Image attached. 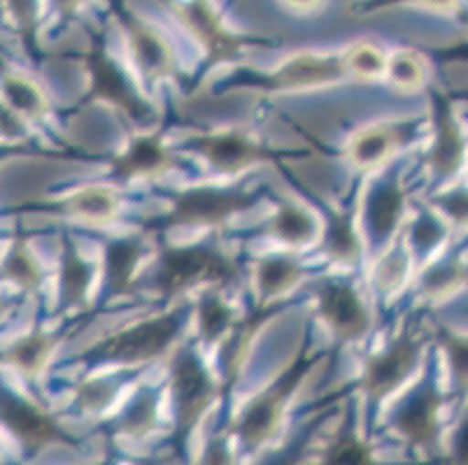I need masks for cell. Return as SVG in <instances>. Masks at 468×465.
I'll return each instance as SVG.
<instances>
[{
	"instance_id": "1",
	"label": "cell",
	"mask_w": 468,
	"mask_h": 465,
	"mask_svg": "<svg viewBox=\"0 0 468 465\" xmlns=\"http://www.w3.org/2000/svg\"><path fill=\"white\" fill-rule=\"evenodd\" d=\"M191 298H185L147 317L133 319L98 338L91 347L80 349L70 356V364L124 370H144L147 365L159 364L176 352L177 344L185 343L186 328L191 326Z\"/></svg>"
},
{
	"instance_id": "2",
	"label": "cell",
	"mask_w": 468,
	"mask_h": 465,
	"mask_svg": "<svg viewBox=\"0 0 468 465\" xmlns=\"http://www.w3.org/2000/svg\"><path fill=\"white\" fill-rule=\"evenodd\" d=\"M245 270L236 251L217 236L194 242H161L154 259L152 289L165 305L185 301L203 289H236L245 280Z\"/></svg>"
},
{
	"instance_id": "3",
	"label": "cell",
	"mask_w": 468,
	"mask_h": 465,
	"mask_svg": "<svg viewBox=\"0 0 468 465\" xmlns=\"http://www.w3.org/2000/svg\"><path fill=\"white\" fill-rule=\"evenodd\" d=\"M273 189L268 186L217 185L196 182L168 194V207L161 215L143 221L138 230L147 236H161L173 228H203L217 233L229 228L236 217L245 215L259 203H266Z\"/></svg>"
},
{
	"instance_id": "4",
	"label": "cell",
	"mask_w": 468,
	"mask_h": 465,
	"mask_svg": "<svg viewBox=\"0 0 468 465\" xmlns=\"http://www.w3.org/2000/svg\"><path fill=\"white\" fill-rule=\"evenodd\" d=\"M326 358H329V352L314 347L313 331L308 328L303 340H301L299 352L289 358V364L284 365L282 373L275 375L240 409L238 419L233 421L231 430L236 438H240L242 445L248 447V449H259V447L273 440L292 398L299 394V389L305 384V379L313 375V370L324 364Z\"/></svg>"
},
{
	"instance_id": "5",
	"label": "cell",
	"mask_w": 468,
	"mask_h": 465,
	"mask_svg": "<svg viewBox=\"0 0 468 465\" xmlns=\"http://www.w3.org/2000/svg\"><path fill=\"white\" fill-rule=\"evenodd\" d=\"M420 314L422 310H412L410 314H406L389 343L361 361V373L355 386L368 403L376 405L391 398L422 370L424 358L431 347V335L424 328Z\"/></svg>"
},
{
	"instance_id": "6",
	"label": "cell",
	"mask_w": 468,
	"mask_h": 465,
	"mask_svg": "<svg viewBox=\"0 0 468 465\" xmlns=\"http://www.w3.org/2000/svg\"><path fill=\"white\" fill-rule=\"evenodd\" d=\"M168 394L176 409V440L177 449H185L189 435L201 424L207 409L221 396L219 379L207 365L203 349L194 340H185L168 356Z\"/></svg>"
},
{
	"instance_id": "7",
	"label": "cell",
	"mask_w": 468,
	"mask_h": 465,
	"mask_svg": "<svg viewBox=\"0 0 468 465\" xmlns=\"http://www.w3.org/2000/svg\"><path fill=\"white\" fill-rule=\"evenodd\" d=\"M89 84L87 93L78 102L80 108L103 102L114 112L122 114L124 122H129L135 131H156L164 123V110L144 96L143 89L129 77V72L119 66L103 45H93L84 58Z\"/></svg>"
},
{
	"instance_id": "8",
	"label": "cell",
	"mask_w": 468,
	"mask_h": 465,
	"mask_svg": "<svg viewBox=\"0 0 468 465\" xmlns=\"http://www.w3.org/2000/svg\"><path fill=\"white\" fill-rule=\"evenodd\" d=\"M380 173L359 194V230L368 261L401 233L412 205L401 161H391Z\"/></svg>"
},
{
	"instance_id": "9",
	"label": "cell",
	"mask_w": 468,
	"mask_h": 465,
	"mask_svg": "<svg viewBox=\"0 0 468 465\" xmlns=\"http://www.w3.org/2000/svg\"><path fill=\"white\" fill-rule=\"evenodd\" d=\"M173 147L177 152L194 153L212 173L227 179H236L266 164H282V159L287 156H296L293 152H275L263 140L250 133L248 128L240 126L215 128L206 133L186 135L182 138V143L173 144Z\"/></svg>"
},
{
	"instance_id": "10",
	"label": "cell",
	"mask_w": 468,
	"mask_h": 465,
	"mask_svg": "<svg viewBox=\"0 0 468 465\" xmlns=\"http://www.w3.org/2000/svg\"><path fill=\"white\" fill-rule=\"evenodd\" d=\"M314 319L329 333L338 349L361 344L373 333L371 305L352 277H319L310 287Z\"/></svg>"
},
{
	"instance_id": "11",
	"label": "cell",
	"mask_w": 468,
	"mask_h": 465,
	"mask_svg": "<svg viewBox=\"0 0 468 465\" xmlns=\"http://www.w3.org/2000/svg\"><path fill=\"white\" fill-rule=\"evenodd\" d=\"M442 403H445V396H442L441 377H438V354L431 344L422 370L417 373L410 389L391 412V433L399 435L412 447L427 449V447L436 445L438 435H441Z\"/></svg>"
},
{
	"instance_id": "12",
	"label": "cell",
	"mask_w": 468,
	"mask_h": 465,
	"mask_svg": "<svg viewBox=\"0 0 468 465\" xmlns=\"http://www.w3.org/2000/svg\"><path fill=\"white\" fill-rule=\"evenodd\" d=\"M154 236L143 230L101 240V281L93 296L91 314L105 312L122 301H129L140 293V275L147 256L152 251Z\"/></svg>"
},
{
	"instance_id": "13",
	"label": "cell",
	"mask_w": 468,
	"mask_h": 465,
	"mask_svg": "<svg viewBox=\"0 0 468 465\" xmlns=\"http://www.w3.org/2000/svg\"><path fill=\"white\" fill-rule=\"evenodd\" d=\"M347 77L343 54H322V51H301L284 58L273 70L254 75L242 72L236 79H229L231 87H252L268 93L287 91H313V89L338 87Z\"/></svg>"
},
{
	"instance_id": "14",
	"label": "cell",
	"mask_w": 468,
	"mask_h": 465,
	"mask_svg": "<svg viewBox=\"0 0 468 465\" xmlns=\"http://www.w3.org/2000/svg\"><path fill=\"white\" fill-rule=\"evenodd\" d=\"M431 140L422 153V165L433 179V189L457 182L466 164V131L457 112V102L445 91H431L429 102Z\"/></svg>"
},
{
	"instance_id": "15",
	"label": "cell",
	"mask_w": 468,
	"mask_h": 465,
	"mask_svg": "<svg viewBox=\"0 0 468 465\" xmlns=\"http://www.w3.org/2000/svg\"><path fill=\"white\" fill-rule=\"evenodd\" d=\"M424 119H385V122L368 123L347 138L345 144V161L359 174H376L385 170L391 161L399 159V153L417 143L422 135Z\"/></svg>"
},
{
	"instance_id": "16",
	"label": "cell",
	"mask_w": 468,
	"mask_h": 465,
	"mask_svg": "<svg viewBox=\"0 0 468 465\" xmlns=\"http://www.w3.org/2000/svg\"><path fill=\"white\" fill-rule=\"evenodd\" d=\"M364 186V174L355 185V191L343 205L319 203V221L322 233L317 240V251L326 261L340 270H361L368 261L364 238L359 230V194Z\"/></svg>"
},
{
	"instance_id": "17",
	"label": "cell",
	"mask_w": 468,
	"mask_h": 465,
	"mask_svg": "<svg viewBox=\"0 0 468 465\" xmlns=\"http://www.w3.org/2000/svg\"><path fill=\"white\" fill-rule=\"evenodd\" d=\"M180 165V152L164 131H135L126 144L108 159V185L129 186L140 179H159Z\"/></svg>"
},
{
	"instance_id": "18",
	"label": "cell",
	"mask_w": 468,
	"mask_h": 465,
	"mask_svg": "<svg viewBox=\"0 0 468 465\" xmlns=\"http://www.w3.org/2000/svg\"><path fill=\"white\" fill-rule=\"evenodd\" d=\"M98 266L91 261L78 240L61 230L58 233V272H57V319H91L96 296Z\"/></svg>"
},
{
	"instance_id": "19",
	"label": "cell",
	"mask_w": 468,
	"mask_h": 465,
	"mask_svg": "<svg viewBox=\"0 0 468 465\" xmlns=\"http://www.w3.org/2000/svg\"><path fill=\"white\" fill-rule=\"evenodd\" d=\"M0 426L15 438L27 454H37L52 445H70L72 438L45 407L7 384H0Z\"/></svg>"
},
{
	"instance_id": "20",
	"label": "cell",
	"mask_w": 468,
	"mask_h": 465,
	"mask_svg": "<svg viewBox=\"0 0 468 465\" xmlns=\"http://www.w3.org/2000/svg\"><path fill=\"white\" fill-rule=\"evenodd\" d=\"M21 210L42 212V215L61 217L70 221H84V224L105 226L112 224L124 212V196L117 186L108 182H96V185H84L78 189H70L66 194H58L54 198H42L27 203Z\"/></svg>"
},
{
	"instance_id": "21",
	"label": "cell",
	"mask_w": 468,
	"mask_h": 465,
	"mask_svg": "<svg viewBox=\"0 0 468 465\" xmlns=\"http://www.w3.org/2000/svg\"><path fill=\"white\" fill-rule=\"evenodd\" d=\"M273 215H268L250 238H266L280 249L296 251V254L313 249L319 240V233H322V221H319L317 210H313L308 203L289 194H275L273 191Z\"/></svg>"
},
{
	"instance_id": "22",
	"label": "cell",
	"mask_w": 468,
	"mask_h": 465,
	"mask_svg": "<svg viewBox=\"0 0 468 465\" xmlns=\"http://www.w3.org/2000/svg\"><path fill=\"white\" fill-rule=\"evenodd\" d=\"M250 275H252L254 305H280L296 289L303 287L310 268L296 251L278 249L257 256L250 266Z\"/></svg>"
},
{
	"instance_id": "23",
	"label": "cell",
	"mask_w": 468,
	"mask_h": 465,
	"mask_svg": "<svg viewBox=\"0 0 468 465\" xmlns=\"http://www.w3.org/2000/svg\"><path fill=\"white\" fill-rule=\"evenodd\" d=\"M68 335L70 326L49 328L45 323H36L0 349V365H7L28 382H36L49 370Z\"/></svg>"
},
{
	"instance_id": "24",
	"label": "cell",
	"mask_w": 468,
	"mask_h": 465,
	"mask_svg": "<svg viewBox=\"0 0 468 465\" xmlns=\"http://www.w3.org/2000/svg\"><path fill=\"white\" fill-rule=\"evenodd\" d=\"M282 312L284 302H280V305H254L248 314H242L238 319V323L231 328L227 338L221 340V344L217 347L219 349L221 364V375L217 377L219 379L221 396L229 394L236 386L238 379H240L245 364L250 361V354L254 349V340L263 331V326Z\"/></svg>"
},
{
	"instance_id": "25",
	"label": "cell",
	"mask_w": 468,
	"mask_h": 465,
	"mask_svg": "<svg viewBox=\"0 0 468 465\" xmlns=\"http://www.w3.org/2000/svg\"><path fill=\"white\" fill-rule=\"evenodd\" d=\"M466 245L445 247L431 261L417 268L410 284L417 301L427 305H441L466 289Z\"/></svg>"
},
{
	"instance_id": "26",
	"label": "cell",
	"mask_w": 468,
	"mask_h": 465,
	"mask_svg": "<svg viewBox=\"0 0 468 465\" xmlns=\"http://www.w3.org/2000/svg\"><path fill=\"white\" fill-rule=\"evenodd\" d=\"M126 33H129L131 57L144 84H159L173 79L177 72L176 51L170 42L156 28L143 24L133 16H124Z\"/></svg>"
},
{
	"instance_id": "27",
	"label": "cell",
	"mask_w": 468,
	"mask_h": 465,
	"mask_svg": "<svg viewBox=\"0 0 468 465\" xmlns=\"http://www.w3.org/2000/svg\"><path fill=\"white\" fill-rule=\"evenodd\" d=\"M191 326L196 331V340L201 349H217L221 340L227 338L238 319L240 310L229 301L227 291L221 289H203L191 301Z\"/></svg>"
},
{
	"instance_id": "28",
	"label": "cell",
	"mask_w": 468,
	"mask_h": 465,
	"mask_svg": "<svg viewBox=\"0 0 468 465\" xmlns=\"http://www.w3.org/2000/svg\"><path fill=\"white\" fill-rule=\"evenodd\" d=\"M452 233V226L442 219L433 207H429L424 200H420L415 205V210L408 215L401 230L403 242H406L412 263H415V270L422 268L427 261H431L433 256L441 254L445 247H450Z\"/></svg>"
},
{
	"instance_id": "29",
	"label": "cell",
	"mask_w": 468,
	"mask_h": 465,
	"mask_svg": "<svg viewBox=\"0 0 468 465\" xmlns=\"http://www.w3.org/2000/svg\"><path fill=\"white\" fill-rule=\"evenodd\" d=\"M180 16L186 28L194 33L196 40L201 42L210 63L231 61L240 51V37L221 26L219 16L215 15V10L207 5L206 0H194L189 5L180 7Z\"/></svg>"
},
{
	"instance_id": "30",
	"label": "cell",
	"mask_w": 468,
	"mask_h": 465,
	"mask_svg": "<svg viewBox=\"0 0 468 465\" xmlns=\"http://www.w3.org/2000/svg\"><path fill=\"white\" fill-rule=\"evenodd\" d=\"M368 270H371L368 272V284L380 301L389 302L403 289H408L412 275H415V263H412V256L403 242L401 233L380 254L373 256Z\"/></svg>"
},
{
	"instance_id": "31",
	"label": "cell",
	"mask_w": 468,
	"mask_h": 465,
	"mask_svg": "<svg viewBox=\"0 0 468 465\" xmlns=\"http://www.w3.org/2000/svg\"><path fill=\"white\" fill-rule=\"evenodd\" d=\"M0 281L19 289L27 296H37L47 284V270L27 233H16L0 256Z\"/></svg>"
},
{
	"instance_id": "32",
	"label": "cell",
	"mask_w": 468,
	"mask_h": 465,
	"mask_svg": "<svg viewBox=\"0 0 468 465\" xmlns=\"http://www.w3.org/2000/svg\"><path fill=\"white\" fill-rule=\"evenodd\" d=\"M0 100L15 110L31 126L47 123L52 117V102L45 89L31 75L12 68H0Z\"/></svg>"
},
{
	"instance_id": "33",
	"label": "cell",
	"mask_w": 468,
	"mask_h": 465,
	"mask_svg": "<svg viewBox=\"0 0 468 465\" xmlns=\"http://www.w3.org/2000/svg\"><path fill=\"white\" fill-rule=\"evenodd\" d=\"M143 370L112 368L110 373L87 375L72 386V403L84 415H105L110 407L124 394V386L131 377H138Z\"/></svg>"
},
{
	"instance_id": "34",
	"label": "cell",
	"mask_w": 468,
	"mask_h": 465,
	"mask_svg": "<svg viewBox=\"0 0 468 465\" xmlns=\"http://www.w3.org/2000/svg\"><path fill=\"white\" fill-rule=\"evenodd\" d=\"M161 394H164L161 386H147V384L138 386L124 409L114 417L112 433L119 438H133V440L150 435L159 424Z\"/></svg>"
},
{
	"instance_id": "35",
	"label": "cell",
	"mask_w": 468,
	"mask_h": 465,
	"mask_svg": "<svg viewBox=\"0 0 468 465\" xmlns=\"http://www.w3.org/2000/svg\"><path fill=\"white\" fill-rule=\"evenodd\" d=\"M431 344L436 352L442 354L445 368H448L450 379H452L454 389L459 394H466V379H468V340L466 333L450 323L436 322L429 331Z\"/></svg>"
},
{
	"instance_id": "36",
	"label": "cell",
	"mask_w": 468,
	"mask_h": 465,
	"mask_svg": "<svg viewBox=\"0 0 468 465\" xmlns=\"http://www.w3.org/2000/svg\"><path fill=\"white\" fill-rule=\"evenodd\" d=\"M385 79L403 93H415L427 87V61L415 49H397L387 57Z\"/></svg>"
},
{
	"instance_id": "37",
	"label": "cell",
	"mask_w": 468,
	"mask_h": 465,
	"mask_svg": "<svg viewBox=\"0 0 468 465\" xmlns=\"http://www.w3.org/2000/svg\"><path fill=\"white\" fill-rule=\"evenodd\" d=\"M347 77L356 82H378L385 77L387 54L376 42H356L343 54Z\"/></svg>"
},
{
	"instance_id": "38",
	"label": "cell",
	"mask_w": 468,
	"mask_h": 465,
	"mask_svg": "<svg viewBox=\"0 0 468 465\" xmlns=\"http://www.w3.org/2000/svg\"><path fill=\"white\" fill-rule=\"evenodd\" d=\"M424 203L429 207L438 212L442 219L448 221L452 226V230L462 233L466 230V221H468V200H466V185H463L462 179L452 182L448 186H441V189H433L431 194L424 196Z\"/></svg>"
},
{
	"instance_id": "39",
	"label": "cell",
	"mask_w": 468,
	"mask_h": 465,
	"mask_svg": "<svg viewBox=\"0 0 468 465\" xmlns=\"http://www.w3.org/2000/svg\"><path fill=\"white\" fill-rule=\"evenodd\" d=\"M322 465H380L373 456L371 447L361 440L350 424H345L334 445L322 459Z\"/></svg>"
},
{
	"instance_id": "40",
	"label": "cell",
	"mask_w": 468,
	"mask_h": 465,
	"mask_svg": "<svg viewBox=\"0 0 468 465\" xmlns=\"http://www.w3.org/2000/svg\"><path fill=\"white\" fill-rule=\"evenodd\" d=\"M0 140L7 147H24V144L33 143V126L19 117L15 110H10L5 102L0 100Z\"/></svg>"
},
{
	"instance_id": "41",
	"label": "cell",
	"mask_w": 468,
	"mask_h": 465,
	"mask_svg": "<svg viewBox=\"0 0 468 465\" xmlns=\"http://www.w3.org/2000/svg\"><path fill=\"white\" fill-rule=\"evenodd\" d=\"M313 433H314V424L310 426V428H305L303 433H301L299 438H296V440L292 442V445L284 447V449L280 451V454H275L273 459L266 460V463H263V465H299L301 459H303L305 445H308V440H310V438H313Z\"/></svg>"
},
{
	"instance_id": "42",
	"label": "cell",
	"mask_w": 468,
	"mask_h": 465,
	"mask_svg": "<svg viewBox=\"0 0 468 465\" xmlns=\"http://www.w3.org/2000/svg\"><path fill=\"white\" fill-rule=\"evenodd\" d=\"M201 465H233V454L224 435H215L207 440L201 456Z\"/></svg>"
},
{
	"instance_id": "43",
	"label": "cell",
	"mask_w": 468,
	"mask_h": 465,
	"mask_svg": "<svg viewBox=\"0 0 468 465\" xmlns=\"http://www.w3.org/2000/svg\"><path fill=\"white\" fill-rule=\"evenodd\" d=\"M454 460L457 465H466V421L459 426L457 435H454Z\"/></svg>"
},
{
	"instance_id": "44",
	"label": "cell",
	"mask_w": 468,
	"mask_h": 465,
	"mask_svg": "<svg viewBox=\"0 0 468 465\" xmlns=\"http://www.w3.org/2000/svg\"><path fill=\"white\" fill-rule=\"evenodd\" d=\"M399 3L429 7V10H452L457 5V0H399Z\"/></svg>"
},
{
	"instance_id": "45",
	"label": "cell",
	"mask_w": 468,
	"mask_h": 465,
	"mask_svg": "<svg viewBox=\"0 0 468 465\" xmlns=\"http://www.w3.org/2000/svg\"><path fill=\"white\" fill-rule=\"evenodd\" d=\"M12 310H15V301H10V298H3V296H0V323L5 322L7 317H10Z\"/></svg>"
},
{
	"instance_id": "46",
	"label": "cell",
	"mask_w": 468,
	"mask_h": 465,
	"mask_svg": "<svg viewBox=\"0 0 468 465\" xmlns=\"http://www.w3.org/2000/svg\"><path fill=\"white\" fill-rule=\"evenodd\" d=\"M292 7H301V10H308V7H314L319 0H287Z\"/></svg>"
},
{
	"instance_id": "47",
	"label": "cell",
	"mask_w": 468,
	"mask_h": 465,
	"mask_svg": "<svg viewBox=\"0 0 468 465\" xmlns=\"http://www.w3.org/2000/svg\"><path fill=\"white\" fill-rule=\"evenodd\" d=\"M80 3H82V0H57V5L61 7L63 12H70V10H75V7H78Z\"/></svg>"
},
{
	"instance_id": "48",
	"label": "cell",
	"mask_w": 468,
	"mask_h": 465,
	"mask_svg": "<svg viewBox=\"0 0 468 465\" xmlns=\"http://www.w3.org/2000/svg\"><path fill=\"white\" fill-rule=\"evenodd\" d=\"M24 152V147H7V144H3V147H0V159H3V156H12V153H21Z\"/></svg>"
},
{
	"instance_id": "49",
	"label": "cell",
	"mask_w": 468,
	"mask_h": 465,
	"mask_svg": "<svg viewBox=\"0 0 468 465\" xmlns=\"http://www.w3.org/2000/svg\"><path fill=\"white\" fill-rule=\"evenodd\" d=\"M0 460H3V449H0Z\"/></svg>"
}]
</instances>
